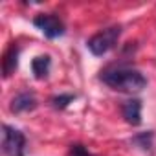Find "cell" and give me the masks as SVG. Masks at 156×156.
Here are the masks:
<instances>
[{
	"mask_svg": "<svg viewBox=\"0 0 156 156\" xmlns=\"http://www.w3.org/2000/svg\"><path fill=\"white\" fill-rule=\"evenodd\" d=\"M99 81L103 85H107L108 88H112L116 92H125V94L141 92L147 87L145 75L140 70L130 68L127 64H110V66H107L99 73Z\"/></svg>",
	"mask_w": 156,
	"mask_h": 156,
	"instance_id": "cell-1",
	"label": "cell"
},
{
	"mask_svg": "<svg viewBox=\"0 0 156 156\" xmlns=\"http://www.w3.org/2000/svg\"><path fill=\"white\" fill-rule=\"evenodd\" d=\"M121 31H123L121 26H110V28H107V30H103V31L92 35V37L88 39V42H87V48L90 50L92 55L103 57L105 53H108V51L118 44V41H119V37H121Z\"/></svg>",
	"mask_w": 156,
	"mask_h": 156,
	"instance_id": "cell-2",
	"label": "cell"
},
{
	"mask_svg": "<svg viewBox=\"0 0 156 156\" xmlns=\"http://www.w3.org/2000/svg\"><path fill=\"white\" fill-rule=\"evenodd\" d=\"M26 134L8 123L2 125V151L6 156H26Z\"/></svg>",
	"mask_w": 156,
	"mask_h": 156,
	"instance_id": "cell-3",
	"label": "cell"
},
{
	"mask_svg": "<svg viewBox=\"0 0 156 156\" xmlns=\"http://www.w3.org/2000/svg\"><path fill=\"white\" fill-rule=\"evenodd\" d=\"M33 24H35V28L41 30V33H42L46 39H50V41L59 39V37H62V35L66 33L64 22H62L57 15H53V13H41V15H37V17L33 19Z\"/></svg>",
	"mask_w": 156,
	"mask_h": 156,
	"instance_id": "cell-4",
	"label": "cell"
},
{
	"mask_svg": "<svg viewBox=\"0 0 156 156\" xmlns=\"http://www.w3.org/2000/svg\"><path fill=\"white\" fill-rule=\"evenodd\" d=\"M9 108H11L13 114H22V112L35 110V108H37V98H35L33 92H30V90H22V92H19V94L11 99Z\"/></svg>",
	"mask_w": 156,
	"mask_h": 156,
	"instance_id": "cell-5",
	"label": "cell"
},
{
	"mask_svg": "<svg viewBox=\"0 0 156 156\" xmlns=\"http://www.w3.org/2000/svg\"><path fill=\"white\" fill-rule=\"evenodd\" d=\"M19 53H20V50H19L17 42H11L8 46V50L4 51V57H2V75L6 77V79L11 77L17 72V68H19Z\"/></svg>",
	"mask_w": 156,
	"mask_h": 156,
	"instance_id": "cell-6",
	"label": "cell"
},
{
	"mask_svg": "<svg viewBox=\"0 0 156 156\" xmlns=\"http://www.w3.org/2000/svg\"><path fill=\"white\" fill-rule=\"evenodd\" d=\"M121 114L125 121L132 127L141 125V101L140 99H129L121 105Z\"/></svg>",
	"mask_w": 156,
	"mask_h": 156,
	"instance_id": "cell-7",
	"label": "cell"
},
{
	"mask_svg": "<svg viewBox=\"0 0 156 156\" xmlns=\"http://www.w3.org/2000/svg\"><path fill=\"white\" fill-rule=\"evenodd\" d=\"M51 68V57L50 55H37L31 61V72L35 75V79H46Z\"/></svg>",
	"mask_w": 156,
	"mask_h": 156,
	"instance_id": "cell-8",
	"label": "cell"
},
{
	"mask_svg": "<svg viewBox=\"0 0 156 156\" xmlns=\"http://www.w3.org/2000/svg\"><path fill=\"white\" fill-rule=\"evenodd\" d=\"M152 140H154V132L152 130H147V132H138L130 138V143L141 151H151L152 147Z\"/></svg>",
	"mask_w": 156,
	"mask_h": 156,
	"instance_id": "cell-9",
	"label": "cell"
},
{
	"mask_svg": "<svg viewBox=\"0 0 156 156\" xmlns=\"http://www.w3.org/2000/svg\"><path fill=\"white\" fill-rule=\"evenodd\" d=\"M73 99H75V94H59V96H53V98L50 99V103H51L53 108L64 110L70 103H73Z\"/></svg>",
	"mask_w": 156,
	"mask_h": 156,
	"instance_id": "cell-10",
	"label": "cell"
},
{
	"mask_svg": "<svg viewBox=\"0 0 156 156\" xmlns=\"http://www.w3.org/2000/svg\"><path fill=\"white\" fill-rule=\"evenodd\" d=\"M68 156H92V152L83 143H72L68 149Z\"/></svg>",
	"mask_w": 156,
	"mask_h": 156,
	"instance_id": "cell-11",
	"label": "cell"
}]
</instances>
